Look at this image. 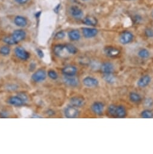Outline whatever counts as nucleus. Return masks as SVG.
Listing matches in <instances>:
<instances>
[{"label": "nucleus", "instance_id": "obj_33", "mask_svg": "<svg viewBox=\"0 0 153 154\" xmlns=\"http://www.w3.org/2000/svg\"><path fill=\"white\" fill-rule=\"evenodd\" d=\"M36 52H37V54H38V56L40 58H43L44 57V53H43V52L42 51V50H41L40 49L37 48L36 49Z\"/></svg>", "mask_w": 153, "mask_h": 154}, {"label": "nucleus", "instance_id": "obj_28", "mask_svg": "<svg viewBox=\"0 0 153 154\" xmlns=\"http://www.w3.org/2000/svg\"><path fill=\"white\" fill-rule=\"evenodd\" d=\"M48 76L52 80H56L58 78V74L57 72L53 70H49L47 73Z\"/></svg>", "mask_w": 153, "mask_h": 154}, {"label": "nucleus", "instance_id": "obj_25", "mask_svg": "<svg viewBox=\"0 0 153 154\" xmlns=\"http://www.w3.org/2000/svg\"><path fill=\"white\" fill-rule=\"evenodd\" d=\"M138 56L142 59H146V58H149L150 56V53L149 52V51L145 48L140 49L138 51Z\"/></svg>", "mask_w": 153, "mask_h": 154}, {"label": "nucleus", "instance_id": "obj_24", "mask_svg": "<svg viewBox=\"0 0 153 154\" xmlns=\"http://www.w3.org/2000/svg\"><path fill=\"white\" fill-rule=\"evenodd\" d=\"M103 79L106 82H107V84H112L115 83V82L116 81L115 77H114L112 74H104Z\"/></svg>", "mask_w": 153, "mask_h": 154}, {"label": "nucleus", "instance_id": "obj_8", "mask_svg": "<svg viewBox=\"0 0 153 154\" xmlns=\"http://www.w3.org/2000/svg\"><path fill=\"white\" fill-rule=\"evenodd\" d=\"M83 85L88 88L96 87L99 85V81L97 79L93 77L87 76L83 80Z\"/></svg>", "mask_w": 153, "mask_h": 154}, {"label": "nucleus", "instance_id": "obj_37", "mask_svg": "<svg viewBox=\"0 0 153 154\" xmlns=\"http://www.w3.org/2000/svg\"><path fill=\"white\" fill-rule=\"evenodd\" d=\"M0 115H1V117H3V118H7V117H8L7 114L6 113H4V112H2L1 114H0Z\"/></svg>", "mask_w": 153, "mask_h": 154}, {"label": "nucleus", "instance_id": "obj_39", "mask_svg": "<svg viewBox=\"0 0 153 154\" xmlns=\"http://www.w3.org/2000/svg\"><path fill=\"white\" fill-rule=\"evenodd\" d=\"M83 1H86V0H83Z\"/></svg>", "mask_w": 153, "mask_h": 154}, {"label": "nucleus", "instance_id": "obj_31", "mask_svg": "<svg viewBox=\"0 0 153 154\" xmlns=\"http://www.w3.org/2000/svg\"><path fill=\"white\" fill-rule=\"evenodd\" d=\"M145 35L149 38L153 37V30L151 29H147L145 30Z\"/></svg>", "mask_w": 153, "mask_h": 154}, {"label": "nucleus", "instance_id": "obj_17", "mask_svg": "<svg viewBox=\"0 0 153 154\" xmlns=\"http://www.w3.org/2000/svg\"><path fill=\"white\" fill-rule=\"evenodd\" d=\"M71 15L75 19H80L83 15L82 10L78 6H74L70 9Z\"/></svg>", "mask_w": 153, "mask_h": 154}, {"label": "nucleus", "instance_id": "obj_21", "mask_svg": "<svg viewBox=\"0 0 153 154\" xmlns=\"http://www.w3.org/2000/svg\"><path fill=\"white\" fill-rule=\"evenodd\" d=\"M69 38L73 41H79L81 38V34L78 30H72L68 33Z\"/></svg>", "mask_w": 153, "mask_h": 154}, {"label": "nucleus", "instance_id": "obj_3", "mask_svg": "<svg viewBox=\"0 0 153 154\" xmlns=\"http://www.w3.org/2000/svg\"><path fill=\"white\" fill-rule=\"evenodd\" d=\"M26 32L24 30L18 29L15 30L10 36L12 38L15 44H17L25 39V37H26Z\"/></svg>", "mask_w": 153, "mask_h": 154}, {"label": "nucleus", "instance_id": "obj_35", "mask_svg": "<svg viewBox=\"0 0 153 154\" xmlns=\"http://www.w3.org/2000/svg\"><path fill=\"white\" fill-rule=\"evenodd\" d=\"M54 114H55V113H54V111H53L52 110H48V111H47V114H48V115H49V116L54 115Z\"/></svg>", "mask_w": 153, "mask_h": 154}, {"label": "nucleus", "instance_id": "obj_5", "mask_svg": "<svg viewBox=\"0 0 153 154\" xmlns=\"http://www.w3.org/2000/svg\"><path fill=\"white\" fill-rule=\"evenodd\" d=\"M64 114L66 118H74L79 116V112L76 107L70 105L65 108Z\"/></svg>", "mask_w": 153, "mask_h": 154}, {"label": "nucleus", "instance_id": "obj_20", "mask_svg": "<svg viewBox=\"0 0 153 154\" xmlns=\"http://www.w3.org/2000/svg\"><path fill=\"white\" fill-rule=\"evenodd\" d=\"M66 50L65 45L57 44L53 48V52L57 56H61L64 54V51Z\"/></svg>", "mask_w": 153, "mask_h": 154}, {"label": "nucleus", "instance_id": "obj_34", "mask_svg": "<svg viewBox=\"0 0 153 154\" xmlns=\"http://www.w3.org/2000/svg\"><path fill=\"white\" fill-rule=\"evenodd\" d=\"M15 2H16L18 4H26L29 0H15Z\"/></svg>", "mask_w": 153, "mask_h": 154}, {"label": "nucleus", "instance_id": "obj_14", "mask_svg": "<svg viewBox=\"0 0 153 154\" xmlns=\"http://www.w3.org/2000/svg\"><path fill=\"white\" fill-rule=\"evenodd\" d=\"M82 33L86 38H92L98 34V30L94 28L83 27L82 28Z\"/></svg>", "mask_w": 153, "mask_h": 154}, {"label": "nucleus", "instance_id": "obj_7", "mask_svg": "<svg viewBox=\"0 0 153 154\" xmlns=\"http://www.w3.org/2000/svg\"><path fill=\"white\" fill-rule=\"evenodd\" d=\"M91 110L96 115H102L104 110V105L101 101H95L91 106Z\"/></svg>", "mask_w": 153, "mask_h": 154}, {"label": "nucleus", "instance_id": "obj_29", "mask_svg": "<svg viewBox=\"0 0 153 154\" xmlns=\"http://www.w3.org/2000/svg\"><path fill=\"white\" fill-rule=\"evenodd\" d=\"M3 41L4 43H6V44L9 45H15L12 38H11V36H6L3 38Z\"/></svg>", "mask_w": 153, "mask_h": 154}, {"label": "nucleus", "instance_id": "obj_2", "mask_svg": "<svg viewBox=\"0 0 153 154\" xmlns=\"http://www.w3.org/2000/svg\"><path fill=\"white\" fill-rule=\"evenodd\" d=\"M46 76L47 73L44 69H39L32 74V79L36 83H39L46 79Z\"/></svg>", "mask_w": 153, "mask_h": 154}, {"label": "nucleus", "instance_id": "obj_16", "mask_svg": "<svg viewBox=\"0 0 153 154\" xmlns=\"http://www.w3.org/2000/svg\"><path fill=\"white\" fill-rule=\"evenodd\" d=\"M151 77L146 74L142 76L141 78L138 80L137 82V85L140 88H145L147 87L151 82Z\"/></svg>", "mask_w": 153, "mask_h": 154}, {"label": "nucleus", "instance_id": "obj_9", "mask_svg": "<svg viewBox=\"0 0 153 154\" xmlns=\"http://www.w3.org/2000/svg\"><path fill=\"white\" fill-rule=\"evenodd\" d=\"M26 102L24 101L22 98H21L19 96H12L9 97L8 99V103L11 105L15 106V107H21L23 106L25 103Z\"/></svg>", "mask_w": 153, "mask_h": 154}, {"label": "nucleus", "instance_id": "obj_10", "mask_svg": "<svg viewBox=\"0 0 153 154\" xmlns=\"http://www.w3.org/2000/svg\"><path fill=\"white\" fill-rule=\"evenodd\" d=\"M100 70L104 74H112L114 71L115 67L113 64L109 62H106L103 63L101 65Z\"/></svg>", "mask_w": 153, "mask_h": 154}, {"label": "nucleus", "instance_id": "obj_13", "mask_svg": "<svg viewBox=\"0 0 153 154\" xmlns=\"http://www.w3.org/2000/svg\"><path fill=\"white\" fill-rule=\"evenodd\" d=\"M62 72L65 76H74L77 73V68L74 65H67L62 68Z\"/></svg>", "mask_w": 153, "mask_h": 154}, {"label": "nucleus", "instance_id": "obj_12", "mask_svg": "<svg viewBox=\"0 0 153 154\" xmlns=\"http://www.w3.org/2000/svg\"><path fill=\"white\" fill-rule=\"evenodd\" d=\"M104 53L110 58H115L120 54V51L118 48L113 47H106L104 49Z\"/></svg>", "mask_w": 153, "mask_h": 154}, {"label": "nucleus", "instance_id": "obj_26", "mask_svg": "<svg viewBox=\"0 0 153 154\" xmlns=\"http://www.w3.org/2000/svg\"><path fill=\"white\" fill-rule=\"evenodd\" d=\"M10 53V48L8 45H3L0 47V54L3 56H7Z\"/></svg>", "mask_w": 153, "mask_h": 154}, {"label": "nucleus", "instance_id": "obj_30", "mask_svg": "<svg viewBox=\"0 0 153 154\" xmlns=\"http://www.w3.org/2000/svg\"><path fill=\"white\" fill-rule=\"evenodd\" d=\"M65 35H66V34H65V32L63 31V30H61V31L58 32L56 34L54 38H55L56 39L60 40V39H63V38L65 37Z\"/></svg>", "mask_w": 153, "mask_h": 154}, {"label": "nucleus", "instance_id": "obj_6", "mask_svg": "<svg viewBox=\"0 0 153 154\" xmlns=\"http://www.w3.org/2000/svg\"><path fill=\"white\" fill-rule=\"evenodd\" d=\"M134 36L130 32H124L120 35L119 42L123 45L130 44L133 39Z\"/></svg>", "mask_w": 153, "mask_h": 154}, {"label": "nucleus", "instance_id": "obj_22", "mask_svg": "<svg viewBox=\"0 0 153 154\" xmlns=\"http://www.w3.org/2000/svg\"><path fill=\"white\" fill-rule=\"evenodd\" d=\"M130 100L133 103H139L142 100L140 95L136 92H132L129 94Z\"/></svg>", "mask_w": 153, "mask_h": 154}, {"label": "nucleus", "instance_id": "obj_19", "mask_svg": "<svg viewBox=\"0 0 153 154\" xmlns=\"http://www.w3.org/2000/svg\"><path fill=\"white\" fill-rule=\"evenodd\" d=\"M83 23L89 26H95L98 23L96 18L92 16H87L83 19Z\"/></svg>", "mask_w": 153, "mask_h": 154}, {"label": "nucleus", "instance_id": "obj_18", "mask_svg": "<svg viewBox=\"0 0 153 154\" xmlns=\"http://www.w3.org/2000/svg\"><path fill=\"white\" fill-rule=\"evenodd\" d=\"M14 23L18 27H24L27 25V19L22 16H16L14 19Z\"/></svg>", "mask_w": 153, "mask_h": 154}, {"label": "nucleus", "instance_id": "obj_4", "mask_svg": "<svg viewBox=\"0 0 153 154\" xmlns=\"http://www.w3.org/2000/svg\"><path fill=\"white\" fill-rule=\"evenodd\" d=\"M16 56L22 61H27L30 58V53L22 47H17L15 49Z\"/></svg>", "mask_w": 153, "mask_h": 154}, {"label": "nucleus", "instance_id": "obj_27", "mask_svg": "<svg viewBox=\"0 0 153 154\" xmlns=\"http://www.w3.org/2000/svg\"><path fill=\"white\" fill-rule=\"evenodd\" d=\"M140 115L144 118H151L153 117V113L149 110H145L141 113Z\"/></svg>", "mask_w": 153, "mask_h": 154}, {"label": "nucleus", "instance_id": "obj_32", "mask_svg": "<svg viewBox=\"0 0 153 154\" xmlns=\"http://www.w3.org/2000/svg\"><path fill=\"white\" fill-rule=\"evenodd\" d=\"M18 96H19L21 98H22V99H23L24 101H26L28 100V96H27V95L26 94L24 93H19Z\"/></svg>", "mask_w": 153, "mask_h": 154}, {"label": "nucleus", "instance_id": "obj_38", "mask_svg": "<svg viewBox=\"0 0 153 154\" xmlns=\"http://www.w3.org/2000/svg\"><path fill=\"white\" fill-rule=\"evenodd\" d=\"M152 17H153V11H152Z\"/></svg>", "mask_w": 153, "mask_h": 154}, {"label": "nucleus", "instance_id": "obj_11", "mask_svg": "<svg viewBox=\"0 0 153 154\" xmlns=\"http://www.w3.org/2000/svg\"><path fill=\"white\" fill-rule=\"evenodd\" d=\"M64 83L69 87H76L79 84V79L74 76H65L63 78Z\"/></svg>", "mask_w": 153, "mask_h": 154}, {"label": "nucleus", "instance_id": "obj_36", "mask_svg": "<svg viewBox=\"0 0 153 154\" xmlns=\"http://www.w3.org/2000/svg\"><path fill=\"white\" fill-rule=\"evenodd\" d=\"M36 68V64L35 63H32L30 65V71H33Z\"/></svg>", "mask_w": 153, "mask_h": 154}, {"label": "nucleus", "instance_id": "obj_15", "mask_svg": "<svg viewBox=\"0 0 153 154\" xmlns=\"http://www.w3.org/2000/svg\"><path fill=\"white\" fill-rule=\"evenodd\" d=\"M70 104L71 105L76 107V108H80L82 107L85 104V100L83 98L81 97H72L70 99Z\"/></svg>", "mask_w": 153, "mask_h": 154}, {"label": "nucleus", "instance_id": "obj_23", "mask_svg": "<svg viewBox=\"0 0 153 154\" xmlns=\"http://www.w3.org/2000/svg\"><path fill=\"white\" fill-rule=\"evenodd\" d=\"M65 48L67 52L71 55H75L78 52L77 48L71 44H65Z\"/></svg>", "mask_w": 153, "mask_h": 154}, {"label": "nucleus", "instance_id": "obj_1", "mask_svg": "<svg viewBox=\"0 0 153 154\" xmlns=\"http://www.w3.org/2000/svg\"><path fill=\"white\" fill-rule=\"evenodd\" d=\"M107 111L109 115L117 118H124L127 115L125 108L122 105H111L108 107Z\"/></svg>", "mask_w": 153, "mask_h": 154}]
</instances>
